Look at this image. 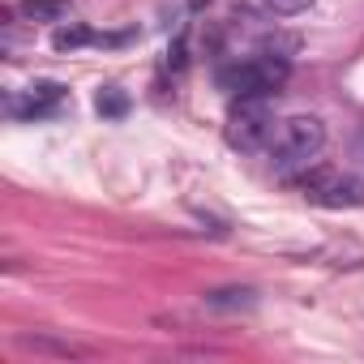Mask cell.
Wrapping results in <instances>:
<instances>
[{
    "label": "cell",
    "instance_id": "4",
    "mask_svg": "<svg viewBox=\"0 0 364 364\" xmlns=\"http://www.w3.org/2000/svg\"><path fill=\"white\" fill-rule=\"evenodd\" d=\"M300 189L313 206H326V210H351V206H364V180L360 176H347V171H334V167H313L304 171Z\"/></svg>",
    "mask_w": 364,
    "mask_h": 364
},
{
    "label": "cell",
    "instance_id": "5",
    "mask_svg": "<svg viewBox=\"0 0 364 364\" xmlns=\"http://www.w3.org/2000/svg\"><path fill=\"white\" fill-rule=\"evenodd\" d=\"M65 86L60 82H35V86H26V90H18L14 99H9V116H18V120H39V116H52L60 103H65Z\"/></svg>",
    "mask_w": 364,
    "mask_h": 364
},
{
    "label": "cell",
    "instance_id": "2",
    "mask_svg": "<svg viewBox=\"0 0 364 364\" xmlns=\"http://www.w3.org/2000/svg\"><path fill=\"white\" fill-rule=\"evenodd\" d=\"M291 77V60L279 56V52H266V56H253L245 65H232L223 69V90H232L236 99H270L287 86Z\"/></svg>",
    "mask_w": 364,
    "mask_h": 364
},
{
    "label": "cell",
    "instance_id": "3",
    "mask_svg": "<svg viewBox=\"0 0 364 364\" xmlns=\"http://www.w3.org/2000/svg\"><path fill=\"white\" fill-rule=\"evenodd\" d=\"M274 129H279V120H274L266 99H236L232 112H228V146L232 150L253 154V150L270 146Z\"/></svg>",
    "mask_w": 364,
    "mask_h": 364
},
{
    "label": "cell",
    "instance_id": "7",
    "mask_svg": "<svg viewBox=\"0 0 364 364\" xmlns=\"http://www.w3.org/2000/svg\"><path fill=\"white\" fill-rule=\"evenodd\" d=\"M129 35H95V31H86V26H60L56 35H52V48L56 52H73V48H86V43H124Z\"/></svg>",
    "mask_w": 364,
    "mask_h": 364
},
{
    "label": "cell",
    "instance_id": "9",
    "mask_svg": "<svg viewBox=\"0 0 364 364\" xmlns=\"http://www.w3.org/2000/svg\"><path fill=\"white\" fill-rule=\"evenodd\" d=\"M95 112L107 116V120H120V116H129V95H124L120 86H103V90L95 95Z\"/></svg>",
    "mask_w": 364,
    "mask_h": 364
},
{
    "label": "cell",
    "instance_id": "6",
    "mask_svg": "<svg viewBox=\"0 0 364 364\" xmlns=\"http://www.w3.org/2000/svg\"><path fill=\"white\" fill-rule=\"evenodd\" d=\"M73 14V0H18L9 5V18H22V22H69Z\"/></svg>",
    "mask_w": 364,
    "mask_h": 364
},
{
    "label": "cell",
    "instance_id": "10",
    "mask_svg": "<svg viewBox=\"0 0 364 364\" xmlns=\"http://www.w3.org/2000/svg\"><path fill=\"white\" fill-rule=\"evenodd\" d=\"M313 5V0H266V9H274V14H283V18H291V14H304Z\"/></svg>",
    "mask_w": 364,
    "mask_h": 364
},
{
    "label": "cell",
    "instance_id": "1",
    "mask_svg": "<svg viewBox=\"0 0 364 364\" xmlns=\"http://www.w3.org/2000/svg\"><path fill=\"white\" fill-rule=\"evenodd\" d=\"M326 146V124L321 116H309V112H296L287 120H279L274 137H270V159L274 167L291 171V167H309Z\"/></svg>",
    "mask_w": 364,
    "mask_h": 364
},
{
    "label": "cell",
    "instance_id": "8",
    "mask_svg": "<svg viewBox=\"0 0 364 364\" xmlns=\"http://www.w3.org/2000/svg\"><path fill=\"white\" fill-rule=\"evenodd\" d=\"M206 304L210 309H253L257 291L253 287H215V291H206Z\"/></svg>",
    "mask_w": 364,
    "mask_h": 364
}]
</instances>
